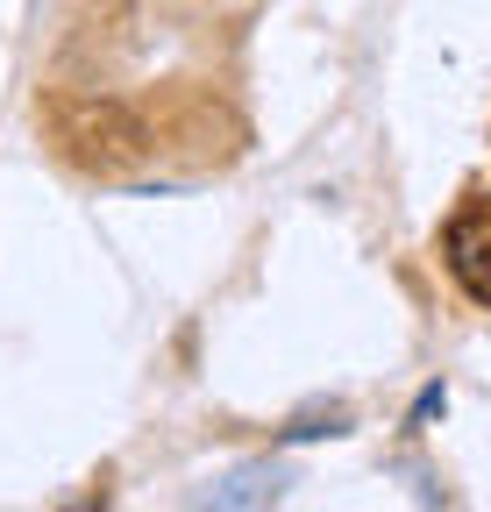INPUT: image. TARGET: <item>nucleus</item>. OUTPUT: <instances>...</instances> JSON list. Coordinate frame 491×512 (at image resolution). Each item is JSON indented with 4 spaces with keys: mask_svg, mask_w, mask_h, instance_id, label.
<instances>
[{
    "mask_svg": "<svg viewBox=\"0 0 491 512\" xmlns=\"http://www.w3.org/2000/svg\"><path fill=\"white\" fill-rule=\"evenodd\" d=\"M442 256H449V278L491 313V207H463L442 228Z\"/></svg>",
    "mask_w": 491,
    "mask_h": 512,
    "instance_id": "obj_2",
    "label": "nucleus"
},
{
    "mask_svg": "<svg viewBox=\"0 0 491 512\" xmlns=\"http://www.w3.org/2000/svg\"><path fill=\"white\" fill-rule=\"evenodd\" d=\"M50 136L86 171H129L150 150V128L121 100H50Z\"/></svg>",
    "mask_w": 491,
    "mask_h": 512,
    "instance_id": "obj_1",
    "label": "nucleus"
}]
</instances>
